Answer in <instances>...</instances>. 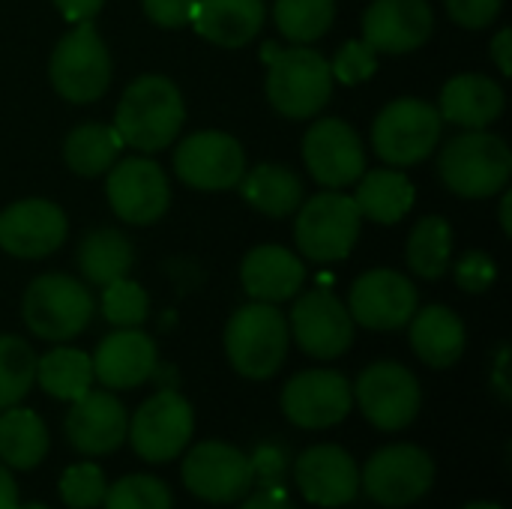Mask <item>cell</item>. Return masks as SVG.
<instances>
[{"mask_svg": "<svg viewBox=\"0 0 512 509\" xmlns=\"http://www.w3.org/2000/svg\"><path fill=\"white\" fill-rule=\"evenodd\" d=\"M36 384L60 402H75L93 390V360L78 348H54L36 357Z\"/></svg>", "mask_w": 512, "mask_h": 509, "instance_id": "33", "label": "cell"}, {"mask_svg": "<svg viewBox=\"0 0 512 509\" xmlns=\"http://www.w3.org/2000/svg\"><path fill=\"white\" fill-rule=\"evenodd\" d=\"M453 228L441 216H423L408 237V267L420 279H441L450 270Z\"/></svg>", "mask_w": 512, "mask_h": 509, "instance_id": "34", "label": "cell"}, {"mask_svg": "<svg viewBox=\"0 0 512 509\" xmlns=\"http://www.w3.org/2000/svg\"><path fill=\"white\" fill-rule=\"evenodd\" d=\"M462 509H504L501 504H492V501H474V504H468V507Z\"/></svg>", "mask_w": 512, "mask_h": 509, "instance_id": "50", "label": "cell"}, {"mask_svg": "<svg viewBox=\"0 0 512 509\" xmlns=\"http://www.w3.org/2000/svg\"><path fill=\"white\" fill-rule=\"evenodd\" d=\"M354 408L351 384L333 369H306L294 375L282 390V414L288 423L321 432L339 426Z\"/></svg>", "mask_w": 512, "mask_h": 509, "instance_id": "13", "label": "cell"}, {"mask_svg": "<svg viewBox=\"0 0 512 509\" xmlns=\"http://www.w3.org/2000/svg\"><path fill=\"white\" fill-rule=\"evenodd\" d=\"M195 411L177 390H159L129 420V444L150 465L174 462L192 441Z\"/></svg>", "mask_w": 512, "mask_h": 509, "instance_id": "11", "label": "cell"}, {"mask_svg": "<svg viewBox=\"0 0 512 509\" xmlns=\"http://www.w3.org/2000/svg\"><path fill=\"white\" fill-rule=\"evenodd\" d=\"M186 120V105L177 84L165 75H141L135 78L114 111V129L123 144L156 153L177 141Z\"/></svg>", "mask_w": 512, "mask_h": 509, "instance_id": "1", "label": "cell"}, {"mask_svg": "<svg viewBox=\"0 0 512 509\" xmlns=\"http://www.w3.org/2000/svg\"><path fill=\"white\" fill-rule=\"evenodd\" d=\"M444 186L459 198H492L510 183L512 153L501 135L486 129H465V135L447 141L438 159Z\"/></svg>", "mask_w": 512, "mask_h": 509, "instance_id": "3", "label": "cell"}, {"mask_svg": "<svg viewBox=\"0 0 512 509\" xmlns=\"http://www.w3.org/2000/svg\"><path fill=\"white\" fill-rule=\"evenodd\" d=\"M132 261H135L132 243L117 228H96L78 246V270L87 282L99 288L129 276Z\"/></svg>", "mask_w": 512, "mask_h": 509, "instance_id": "31", "label": "cell"}, {"mask_svg": "<svg viewBox=\"0 0 512 509\" xmlns=\"http://www.w3.org/2000/svg\"><path fill=\"white\" fill-rule=\"evenodd\" d=\"M18 509H48V507H45V504H27V507H21V504H18Z\"/></svg>", "mask_w": 512, "mask_h": 509, "instance_id": "51", "label": "cell"}, {"mask_svg": "<svg viewBox=\"0 0 512 509\" xmlns=\"http://www.w3.org/2000/svg\"><path fill=\"white\" fill-rule=\"evenodd\" d=\"M36 384V354L21 336H0V411L18 405Z\"/></svg>", "mask_w": 512, "mask_h": 509, "instance_id": "36", "label": "cell"}, {"mask_svg": "<svg viewBox=\"0 0 512 509\" xmlns=\"http://www.w3.org/2000/svg\"><path fill=\"white\" fill-rule=\"evenodd\" d=\"M441 120L459 129H486L504 114V90L480 72L453 75L441 90Z\"/></svg>", "mask_w": 512, "mask_h": 509, "instance_id": "25", "label": "cell"}, {"mask_svg": "<svg viewBox=\"0 0 512 509\" xmlns=\"http://www.w3.org/2000/svg\"><path fill=\"white\" fill-rule=\"evenodd\" d=\"M93 309L96 306H93L90 291L66 273L36 276L27 285L24 303H21V315H24L27 330L45 342L75 339L81 330H87Z\"/></svg>", "mask_w": 512, "mask_h": 509, "instance_id": "5", "label": "cell"}, {"mask_svg": "<svg viewBox=\"0 0 512 509\" xmlns=\"http://www.w3.org/2000/svg\"><path fill=\"white\" fill-rule=\"evenodd\" d=\"M102 509H174V498L159 477L129 474L108 486Z\"/></svg>", "mask_w": 512, "mask_h": 509, "instance_id": "37", "label": "cell"}, {"mask_svg": "<svg viewBox=\"0 0 512 509\" xmlns=\"http://www.w3.org/2000/svg\"><path fill=\"white\" fill-rule=\"evenodd\" d=\"M351 393L363 417L381 432L408 429L417 420L420 405H423V390H420L417 375L408 366L393 363V360H381L363 369Z\"/></svg>", "mask_w": 512, "mask_h": 509, "instance_id": "10", "label": "cell"}, {"mask_svg": "<svg viewBox=\"0 0 512 509\" xmlns=\"http://www.w3.org/2000/svg\"><path fill=\"white\" fill-rule=\"evenodd\" d=\"M105 195L117 219L129 225H153L171 204V183L153 159L135 156L108 168Z\"/></svg>", "mask_w": 512, "mask_h": 509, "instance_id": "14", "label": "cell"}, {"mask_svg": "<svg viewBox=\"0 0 512 509\" xmlns=\"http://www.w3.org/2000/svg\"><path fill=\"white\" fill-rule=\"evenodd\" d=\"M177 177L201 192L234 189L246 174V153L237 138L225 132H195L177 144Z\"/></svg>", "mask_w": 512, "mask_h": 509, "instance_id": "17", "label": "cell"}, {"mask_svg": "<svg viewBox=\"0 0 512 509\" xmlns=\"http://www.w3.org/2000/svg\"><path fill=\"white\" fill-rule=\"evenodd\" d=\"M264 18V0H198L189 24L213 45L243 48L258 36Z\"/></svg>", "mask_w": 512, "mask_h": 509, "instance_id": "26", "label": "cell"}, {"mask_svg": "<svg viewBox=\"0 0 512 509\" xmlns=\"http://www.w3.org/2000/svg\"><path fill=\"white\" fill-rule=\"evenodd\" d=\"M303 162L324 189H345L363 177L366 147L351 123L324 117L303 138Z\"/></svg>", "mask_w": 512, "mask_h": 509, "instance_id": "16", "label": "cell"}, {"mask_svg": "<svg viewBox=\"0 0 512 509\" xmlns=\"http://www.w3.org/2000/svg\"><path fill=\"white\" fill-rule=\"evenodd\" d=\"M123 138L117 135L114 126L105 123H81L75 126L66 141H63V159L69 165V171L81 174V177H99L105 174L120 150H123Z\"/></svg>", "mask_w": 512, "mask_h": 509, "instance_id": "32", "label": "cell"}, {"mask_svg": "<svg viewBox=\"0 0 512 509\" xmlns=\"http://www.w3.org/2000/svg\"><path fill=\"white\" fill-rule=\"evenodd\" d=\"M48 75L54 90L75 105L96 102L111 84V54L90 21L75 24L51 51Z\"/></svg>", "mask_w": 512, "mask_h": 509, "instance_id": "7", "label": "cell"}, {"mask_svg": "<svg viewBox=\"0 0 512 509\" xmlns=\"http://www.w3.org/2000/svg\"><path fill=\"white\" fill-rule=\"evenodd\" d=\"M150 300L147 291L129 276L102 285V315L114 327H141L147 321Z\"/></svg>", "mask_w": 512, "mask_h": 509, "instance_id": "38", "label": "cell"}, {"mask_svg": "<svg viewBox=\"0 0 512 509\" xmlns=\"http://www.w3.org/2000/svg\"><path fill=\"white\" fill-rule=\"evenodd\" d=\"M512 36L510 30L504 27L495 39H492V60L498 63V69H501V75H510L512 72Z\"/></svg>", "mask_w": 512, "mask_h": 509, "instance_id": "47", "label": "cell"}, {"mask_svg": "<svg viewBox=\"0 0 512 509\" xmlns=\"http://www.w3.org/2000/svg\"><path fill=\"white\" fill-rule=\"evenodd\" d=\"M69 234L66 213L45 198H24L0 213V249L15 258H45Z\"/></svg>", "mask_w": 512, "mask_h": 509, "instance_id": "21", "label": "cell"}, {"mask_svg": "<svg viewBox=\"0 0 512 509\" xmlns=\"http://www.w3.org/2000/svg\"><path fill=\"white\" fill-rule=\"evenodd\" d=\"M240 509H297L288 498H282L279 492L273 489H264V492H249L243 501H240Z\"/></svg>", "mask_w": 512, "mask_h": 509, "instance_id": "46", "label": "cell"}, {"mask_svg": "<svg viewBox=\"0 0 512 509\" xmlns=\"http://www.w3.org/2000/svg\"><path fill=\"white\" fill-rule=\"evenodd\" d=\"M411 327V348L414 354L432 369H450L462 360L468 333L462 318L447 306H426L417 309L408 321Z\"/></svg>", "mask_w": 512, "mask_h": 509, "instance_id": "27", "label": "cell"}, {"mask_svg": "<svg viewBox=\"0 0 512 509\" xmlns=\"http://www.w3.org/2000/svg\"><path fill=\"white\" fill-rule=\"evenodd\" d=\"M57 489L60 501L69 509H99L108 492V480L96 462H78L60 474Z\"/></svg>", "mask_w": 512, "mask_h": 509, "instance_id": "39", "label": "cell"}, {"mask_svg": "<svg viewBox=\"0 0 512 509\" xmlns=\"http://www.w3.org/2000/svg\"><path fill=\"white\" fill-rule=\"evenodd\" d=\"M294 483L300 495L315 507H348L360 495V468L345 447L315 444L297 456Z\"/></svg>", "mask_w": 512, "mask_h": 509, "instance_id": "19", "label": "cell"}, {"mask_svg": "<svg viewBox=\"0 0 512 509\" xmlns=\"http://www.w3.org/2000/svg\"><path fill=\"white\" fill-rule=\"evenodd\" d=\"M510 204H512V198H510V195H504V201H501V225H504V234H512Z\"/></svg>", "mask_w": 512, "mask_h": 509, "instance_id": "49", "label": "cell"}, {"mask_svg": "<svg viewBox=\"0 0 512 509\" xmlns=\"http://www.w3.org/2000/svg\"><path fill=\"white\" fill-rule=\"evenodd\" d=\"M54 6L60 9V15L72 24H81V21H90L102 12L105 0H54Z\"/></svg>", "mask_w": 512, "mask_h": 509, "instance_id": "45", "label": "cell"}, {"mask_svg": "<svg viewBox=\"0 0 512 509\" xmlns=\"http://www.w3.org/2000/svg\"><path fill=\"white\" fill-rule=\"evenodd\" d=\"M291 345L288 318L276 303H246L225 324V354L237 375L249 381L273 378Z\"/></svg>", "mask_w": 512, "mask_h": 509, "instance_id": "2", "label": "cell"}, {"mask_svg": "<svg viewBox=\"0 0 512 509\" xmlns=\"http://www.w3.org/2000/svg\"><path fill=\"white\" fill-rule=\"evenodd\" d=\"M249 462H252L255 483L261 480L267 489H270V483H279L282 474H285V456H282V450H276V447H261Z\"/></svg>", "mask_w": 512, "mask_h": 509, "instance_id": "44", "label": "cell"}, {"mask_svg": "<svg viewBox=\"0 0 512 509\" xmlns=\"http://www.w3.org/2000/svg\"><path fill=\"white\" fill-rule=\"evenodd\" d=\"M504 0H447V12L456 24L468 27V30H483L489 27L498 12H501Z\"/></svg>", "mask_w": 512, "mask_h": 509, "instance_id": "42", "label": "cell"}, {"mask_svg": "<svg viewBox=\"0 0 512 509\" xmlns=\"http://www.w3.org/2000/svg\"><path fill=\"white\" fill-rule=\"evenodd\" d=\"M93 360V381L105 390H135L156 372V345L138 327H117L108 333Z\"/></svg>", "mask_w": 512, "mask_h": 509, "instance_id": "23", "label": "cell"}, {"mask_svg": "<svg viewBox=\"0 0 512 509\" xmlns=\"http://www.w3.org/2000/svg\"><path fill=\"white\" fill-rule=\"evenodd\" d=\"M351 198L363 219H372L378 225H396L414 207V183L393 168L363 171Z\"/></svg>", "mask_w": 512, "mask_h": 509, "instance_id": "28", "label": "cell"}, {"mask_svg": "<svg viewBox=\"0 0 512 509\" xmlns=\"http://www.w3.org/2000/svg\"><path fill=\"white\" fill-rule=\"evenodd\" d=\"M240 282L243 291L258 300V303H282L297 297V291L306 282V267L303 261L276 243L255 246L240 267Z\"/></svg>", "mask_w": 512, "mask_h": 509, "instance_id": "24", "label": "cell"}, {"mask_svg": "<svg viewBox=\"0 0 512 509\" xmlns=\"http://www.w3.org/2000/svg\"><path fill=\"white\" fill-rule=\"evenodd\" d=\"M420 306V294L414 282L396 270H369L351 285L348 312L354 324L366 330H402L414 318Z\"/></svg>", "mask_w": 512, "mask_h": 509, "instance_id": "18", "label": "cell"}, {"mask_svg": "<svg viewBox=\"0 0 512 509\" xmlns=\"http://www.w3.org/2000/svg\"><path fill=\"white\" fill-rule=\"evenodd\" d=\"M288 330L300 351L315 360H336L354 345V318L348 306L327 288L297 297Z\"/></svg>", "mask_w": 512, "mask_h": 509, "instance_id": "15", "label": "cell"}, {"mask_svg": "<svg viewBox=\"0 0 512 509\" xmlns=\"http://www.w3.org/2000/svg\"><path fill=\"white\" fill-rule=\"evenodd\" d=\"M441 111L414 96H402L390 102L372 123V147L375 153L393 165L408 168L423 162L441 141Z\"/></svg>", "mask_w": 512, "mask_h": 509, "instance_id": "8", "label": "cell"}, {"mask_svg": "<svg viewBox=\"0 0 512 509\" xmlns=\"http://www.w3.org/2000/svg\"><path fill=\"white\" fill-rule=\"evenodd\" d=\"M0 509H18V486L3 462H0Z\"/></svg>", "mask_w": 512, "mask_h": 509, "instance_id": "48", "label": "cell"}, {"mask_svg": "<svg viewBox=\"0 0 512 509\" xmlns=\"http://www.w3.org/2000/svg\"><path fill=\"white\" fill-rule=\"evenodd\" d=\"M237 186L243 201L270 219H285L297 213V207L303 204V183L288 165H276V162L255 165L252 171L243 174Z\"/></svg>", "mask_w": 512, "mask_h": 509, "instance_id": "29", "label": "cell"}, {"mask_svg": "<svg viewBox=\"0 0 512 509\" xmlns=\"http://www.w3.org/2000/svg\"><path fill=\"white\" fill-rule=\"evenodd\" d=\"M129 414L111 390H87L66 414V441L81 456H111L126 444Z\"/></svg>", "mask_w": 512, "mask_h": 509, "instance_id": "20", "label": "cell"}, {"mask_svg": "<svg viewBox=\"0 0 512 509\" xmlns=\"http://www.w3.org/2000/svg\"><path fill=\"white\" fill-rule=\"evenodd\" d=\"M435 486V462L417 444H390L369 456L360 471V489L387 509H405L423 501Z\"/></svg>", "mask_w": 512, "mask_h": 509, "instance_id": "9", "label": "cell"}, {"mask_svg": "<svg viewBox=\"0 0 512 509\" xmlns=\"http://www.w3.org/2000/svg\"><path fill=\"white\" fill-rule=\"evenodd\" d=\"M336 18V0H276L273 21L285 39L294 45H309L321 39Z\"/></svg>", "mask_w": 512, "mask_h": 509, "instance_id": "35", "label": "cell"}, {"mask_svg": "<svg viewBox=\"0 0 512 509\" xmlns=\"http://www.w3.org/2000/svg\"><path fill=\"white\" fill-rule=\"evenodd\" d=\"M51 447L48 426L30 408H6L0 414V462L9 471H33L45 462Z\"/></svg>", "mask_w": 512, "mask_h": 509, "instance_id": "30", "label": "cell"}, {"mask_svg": "<svg viewBox=\"0 0 512 509\" xmlns=\"http://www.w3.org/2000/svg\"><path fill=\"white\" fill-rule=\"evenodd\" d=\"M435 27L429 0H375L363 15V39L378 54L417 51Z\"/></svg>", "mask_w": 512, "mask_h": 509, "instance_id": "22", "label": "cell"}, {"mask_svg": "<svg viewBox=\"0 0 512 509\" xmlns=\"http://www.w3.org/2000/svg\"><path fill=\"white\" fill-rule=\"evenodd\" d=\"M195 3H198V0H141L144 15H147L156 27H162V30L186 27V24L192 21Z\"/></svg>", "mask_w": 512, "mask_h": 509, "instance_id": "43", "label": "cell"}, {"mask_svg": "<svg viewBox=\"0 0 512 509\" xmlns=\"http://www.w3.org/2000/svg\"><path fill=\"white\" fill-rule=\"evenodd\" d=\"M360 225L363 216L354 198L339 189H327L297 207L294 240L309 261L333 264L351 255L360 237Z\"/></svg>", "mask_w": 512, "mask_h": 509, "instance_id": "6", "label": "cell"}, {"mask_svg": "<svg viewBox=\"0 0 512 509\" xmlns=\"http://www.w3.org/2000/svg\"><path fill=\"white\" fill-rule=\"evenodd\" d=\"M375 69H378V51L366 39L345 42L336 60L330 63L333 81H342V84H363L375 75Z\"/></svg>", "mask_w": 512, "mask_h": 509, "instance_id": "40", "label": "cell"}, {"mask_svg": "<svg viewBox=\"0 0 512 509\" xmlns=\"http://www.w3.org/2000/svg\"><path fill=\"white\" fill-rule=\"evenodd\" d=\"M180 477L189 495L207 504H237L255 486L249 456L225 441L195 444L183 459Z\"/></svg>", "mask_w": 512, "mask_h": 509, "instance_id": "12", "label": "cell"}, {"mask_svg": "<svg viewBox=\"0 0 512 509\" xmlns=\"http://www.w3.org/2000/svg\"><path fill=\"white\" fill-rule=\"evenodd\" d=\"M267 99L270 105L291 120L315 117L333 96V72L321 51L306 45L276 48L267 45Z\"/></svg>", "mask_w": 512, "mask_h": 509, "instance_id": "4", "label": "cell"}, {"mask_svg": "<svg viewBox=\"0 0 512 509\" xmlns=\"http://www.w3.org/2000/svg\"><path fill=\"white\" fill-rule=\"evenodd\" d=\"M495 261L486 252H468L465 258H459L456 264V282L462 291L468 294H483L492 288L495 282Z\"/></svg>", "mask_w": 512, "mask_h": 509, "instance_id": "41", "label": "cell"}]
</instances>
